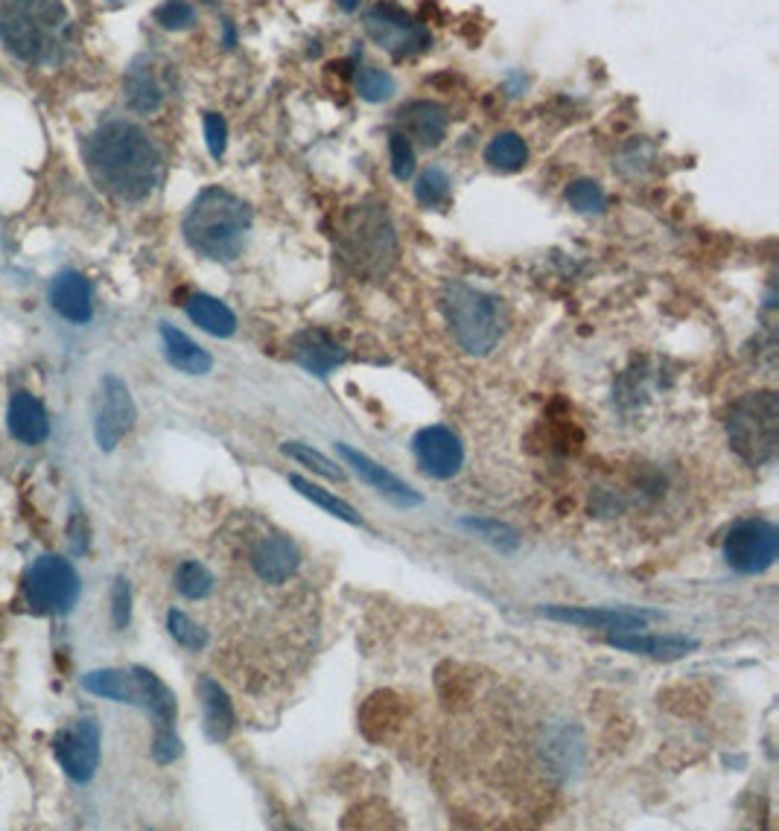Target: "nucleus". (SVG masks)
Segmentation results:
<instances>
[{"label": "nucleus", "mask_w": 779, "mask_h": 831, "mask_svg": "<svg viewBox=\"0 0 779 831\" xmlns=\"http://www.w3.org/2000/svg\"><path fill=\"white\" fill-rule=\"evenodd\" d=\"M85 164L97 188L129 205L150 199L164 176L155 141L129 120L103 123L85 143Z\"/></svg>", "instance_id": "obj_1"}, {"label": "nucleus", "mask_w": 779, "mask_h": 831, "mask_svg": "<svg viewBox=\"0 0 779 831\" xmlns=\"http://www.w3.org/2000/svg\"><path fill=\"white\" fill-rule=\"evenodd\" d=\"M62 0H0V44L29 65H59L71 50Z\"/></svg>", "instance_id": "obj_2"}, {"label": "nucleus", "mask_w": 779, "mask_h": 831, "mask_svg": "<svg viewBox=\"0 0 779 831\" xmlns=\"http://www.w3.org/2000/svg\"><path fill=\"white\" fill-rule=\"evenodd\" d=\"M252 225L254 214L248 202L226 188H205L190 202L181 234L205 260L231 263L243 254Z\"/></svg>", "instance_id": "obj_3"}, {"label": "nucleus", "mask_w": 779, "mask_h": 831, "mask_svg": "<svg viewBox=\"0 0 779 831\" xmlns=\"http://www.w3.org/2000/svg\"><path fill=\"white\" fill-rule=\"evenodd\" d=\"M442 309L452 338L470 356H488L506 333L502 301L464 281H450L444 286Z\"/></svg>", "instance_id": "obj_4"}, {"label": "nucleus", "mask_w": 779, "mask_h": 831, "mask_svg": "<svg viewBox=\"0 0 779 831\" xmlns=\"http://www.w3.org/2000/svg\"><path fill=\"white\" fill-rule=\"evenodd\" d=\"M727 438L732 452L753 468L770 464L779 444V402L774 392L748 394L732 406L727 421Z\"/></svg>", "instance_id": "obj_5"}, {"label": "nucleus", "mask_w": 779, "mask_h": 831, "mask_svg": "<svg viewBox=\"0 0 779 831\" xmlns=\"http://www.w3.org/2000/svg\"><path fill=\"white\" fill-rule=\"evenodd\" d=\"M24 592H27V604L36 613L65 616L76 608L82 584H79L74 563L59 554H44L27 570Z\"/></svg>", "instance_id": "obj_6"}, {"label": "nucleus", "mask_w": 779, "mask_h": 831, "mask_svg": "<svg viewBox=\"0 0 779 831\" xmlns=\"http://www.w3.org/2000/svg\"><path fill=\"white\" fill-rule=\"evenodd\" d=\"M342 254H345V260L357 266L359 274H380L395 263V228L385 216V207L383 210L380 207L376 210H366V207L357 210L348 234H345Z\"/></svg>", "instance_id": "obj_7"}, {"label": "nucleus", "mask_w": 779, "mask_h": 831, "mask_svg": "<svg viewBox=\"0 0 779 831\" xmlns=\"http://www.w3.org/2000/svg\"><path fill=\"white\" fill-rule=\"evenodd\" d=\"M362 27H366L368 38L374 41L376 48H383L388 56L395 59L418 56V53L432 48L430 29L392 0H380L376 7H371L366 12Z\"/></svg>", "instance_id": "obj_8"}, {"label": "nucleus", "mask_w": 779, "mask_h": 831, "mask_svg": "<svg viewBox=\"0 0 779 831\" xmlns=\"http://www.w3.org/2000/svg\"><path fill=\"white\" fill-rule=\"evenodd\" d=\"M779 528L768 520H742L724 540V561L739 575H762L777 563Z\"/></svg>", "instance_id": "obj_9"}, {"label": "nucleus", "mask_w": 779, "mask_h": 831, "mask_svg": "<svg viewBox=\"0 0 779 831\" xmlns=\"http://www.w3.org/2000/svg\"><path fill=\"white\" fill-rule=\"evenodd\" d=\"M138 421L132 392L123 383L120 376H103L100 383V397H97V418H94V438L103 452H112Z\"/></svg>", "instance_id": "obj_10"}, {"label": "nucleus", "mask_w": 779, "mask_h": 831, "mask_svg": "<svg viewBox=\"0 0 779 831\" xmlns=\"http://www.w3.org/2000/svg\"><path fill=\"white\" fill-rule=\"evenodd\" d=\"M53 753H56V762L62 765V770L74 782H91L97 767H100V727H97V720L82 718L71 724L67 729H62L53 738Z\"/></svg>", "instance_id": "obj_11"}, {"label": "nucleus", "mask_w": 779, "mask_h": 831, "mask_svg": "<svg viewBox=\"0 0 779 831\" xmlns=\"http://www.w3.org/2000/svg\"><path fill=\"white\" fill-rule=\"evenodd\" d=\"M418 468L430 478H452L464 464V444L450 426H423L412 438Z\"/></svg>", "instance_id": "obj_12"}, {"label": "nucleus", "mask_w": 779, "mask_h": 831, "mask_svg": "<svg viewBox=\"0 0 779 831\" xmlns=\"http://www.w3.org/2000/svg\"><path fill=\"white\" fill-rule=\"evenodd\" d=\"M540 616L561 622V625L592 627V630H642L648 622L660 618V613L634 608H564V604H544Z\"/></svg>", "instance_id": "obj_13"}, {"label": "nucleus", "mask_w": 779, "mask_h": 831, "mask_svg": "<svg viewBox=\"0 0 779 831\" xmlns=\"http://www.w3.org/2000/svg\"><path fill=\"white\" fill-rule=\"evenodd\" d=\"M248 566L266 587H283L298 572V546L286 534H264L248 549Z\"/></svg>", "instance_id": "obj_14"}, {"label": "nucleus", "mask_w": 779, "mask_h": 831, "mask_svg": "<svg viewBox=\"0 0 779 831\" xmlns=\"http://www.w3.org/2000/svg\"><path fill=\"white\" fill-rule=\"evenodd\" d=\"M336 452L342 458H345V464L348 468H354V473H357L366 485H371L380 496H385L388 502H395L397 508H418V504H423V496L414 490V487H409L404 482V478L397 476V473H392L388 468H383V464H376L374 458L366 456V452H359V449L348 447V444H336Z\"/></svg>", "instance_id": "obj_15"}, {"label": "nucleus", "mask_w": 779, "mask_h": 831, "mask_svg": "<svg viewBox=\"0 0 779 831\" xmlns=\"http://www.w3.org/2000/svg\"><path fill=\"white\" fill-rule=\"evenodd\" d=\"M397 126H400L397 131L406 135L412 143H421L426 150H435V146H442V141L447 138L450 112H447L442 103L414 100V103L404 105V108L397 112Z\"/></svg>", "instance_id": "obj_16"}, {"label": "nucleus", "mask_w": 779, "mask_h": 831, "mask_svg": "<svg viewBox=\"0 0 779 831\" xmlns=\"http://www.w3.org/2000/svg\"><path fill=\"white\" fill-rule=\"evenodd\" d=\"M50 304L71 324H88L94 316V286L82 271H59L50 283Z\"/></svg>", "instance_id": "obj_17"}, {"label": "nucleus", "mask_w": 779, "mask_h": 831, "mask_svg": "<svg viewBox=\"0 0 779 831\" xmlns=\"http://www.w3.org/2000/svg\"><path fill=\"white\" fill-rule=\"evenodd\" d=\"M608 644L616 651L637 656H651V660H684L686 654L698 651L695 639L686 636H657V634H639V630H616L608 636Z\"/></svg>", "instance_id": "obj_18"}, {"label": "nucleus", "mask_w": 779, "mask_h": 831, "mask_svg": "<svg viewBox=\"0 0 779 831\" xmlns=\"http://www.w3.org/2000/svg\"><path fill=\"white\" fill-rule=\"evenodd\" d=\"M292 359L316 376H328L333 368L348 359L336 338L324 330H304L301 336L292 338Z\"/></svg>", "instance_id": "obj_19"}, {"label": "nucleus", "mask_w": 779, "mask_h": 831, "mask_svg": "<svg viewBox=\"0 0 779 831\" xmlns=\"http://www.w3.org/2000/svg\"><path fill=\"white\" fill-rule=\"evenodd\" d=\"M7 426H10L12 438L27 444V447H38L44 444L50 435V421L44 402L33 397L29 392H18L10 400V411H7Z\"/></svg>", "instance_id": "obj_20"}, {"label": "nucleus", "mask_w": 779, "mask_h": 831, "mask_svg": "<svg viewBox=\"0 0 779 831\" xmlns=\"http://www.w3.org/2000/svg\"><path fill=\"white\" fill-rule=\"evenodd\" d=\"M132 677L138 682V706L150 712L155 720V732H169L176 729V694L158 674H152L143 665H135Z\"/></svg>", "instance_id": "obj_21"}, {"label": "nucleus", "mask_w": 779, "mask_h": 831, "mask_svg": "<svg viewBox=\"0 0 779 831\" xmlns=\"http://www.w3.org/2000/svg\"><path fill=\"white\" fill-rule=\"evenodd\" d=\"M199 698H202V715H205V736L216 744L228 741L237 727L234 703L228 698V691L214 677H202L199 680Z\"/></svg>", "instance_id": "obj_22"}, {"label": "nucleus", "mask_w": 779, "mask_h": 831, "mask_svg": "<svg viewBox=\"0 0 779 831\" xmlns=\"http://www.w3.org/2000/svg\"><path fill=\"white\" fill-rule=\"evenodd\" d=\"M161 342H164V356H167V362L173 365L176 371L190 376L210 374V368H214V356L207 354L202 345H196L188 333H181V330L173 328V324H161Z\"/></svg>", "instance_id": "obj_23"}, {"label": "nucleus", "mask_w": 779, "mask_h": 831, "mask_svg": "<svg viewBox=\"0 0 779 831\" xmlns=\"http://www.w3.org/2000/svg\"><path fill=\"white\" fill-rule=\"evenodd\" d=\"M123 94L129 108L138 114H155L164 105V85L152 71L150 59H138L123 79Z\"/></svg>", "instance_id": "obj_24"}, {"label": "nucleus", "mask_w": 779, "mask_h": 831, "mask_svg": "<svg viewBox=\"0 0 779 831\" xmlns=\"http://www.w3.org/2000/svg\"><path fill=\"white\" fill-rule=\"evenodd\" d=\"M188 316L190 321L202 328L205 333L216 338H231L237 333V316L234 309L222 304L214 295H205V292H196L188 298Z\"/></svg>", "instance_id": "obj_25"}, {"label": "nucleus", "mask_w": 779, "mask_h": 831, "mask_svg": "<svg viewBox=\"0 0 779 831\" xmlns=\"http://www.w3.org/2000/svg\"><path fill=\"white\" fill-rule=\"evenodd\" d=\"M82 689L105 698L114 703H132L138 706V682H135L132 672H114V668H103V672H91L82 677Z\"/></svg>", "instance_id": "obj_26"}, {"label": "nucleus", "mask_w": 779, "mask_h": 831, "mask_svg": "<svg viewBox=\"0 0 779 831\" xmlns=\"http://www.w3.org/2000/svg\"><path fill=\"white\" fill-rule=\"evenodd\" d=\"M485 164L497 172H520L528 164V143L516 131H499L485 146Z\"/></svg>", "instance_id": "obj_27"}, {"label": "nucleus", "mask_w": 779, "mask_h": 831, "mask_svg": "<svg viewBox=\"0 0 779 831\" xmlns=\"http://www.w3.org/2000/svg\"><path fill=\"white\" fill-rule=\"evenodd\" d=\"M290 485L298 490L304 499H310L312 504H319V508H324L328 514H333L336 520H342V523H348V525H362V516L354 511V504H348L345 499H339L336 494H330V490H324V487L319 485H312L310 478H304L298 476V473H292L290 476Z\"/></svg>", "instance_id": "obj_28"}, {"label": "nucleus", "mask_w": 779, "mask_h": 831, "mask_svg": "<svg viewBox=\"0 0 779 831\" xmlns=\"http://www.w3.org/2000/svg\"><path fill=\"white\" fill-rule=\"evenodd\" d=\"M452 181L442 167H426L414 181V199L426 210H444L450 205Z\"/></svg>", "instance_id": "obj_29"}, {"label": "nucleus", "mask_w": 779, "mask_h": 831, "mask_svg": "<svg viewBox=\"0 0 779 831\" xmlns=\"http://www.w3.org/2000/svg\"><path fill=\"white\" fill-rule=\"evenodd\" d=\"M281 449H283V456L295 458L301 468H310L312 473H319L321 478H330V482H345V470L339 468L336 461H330L324 452L312 449L310 444H301V440H286Z\"/></svg>", "instance_id": "obj_30"}, {"label": "nucleus", "mask_w": 779, "mask_h": 831, "mask_svg": "<svg viewBox=\"0 0 779 831\" xmlns=\"http://www.w3.org/2000/svg\"><path fill=\"white\" fill-rule=\"evenodd\" d=\"M354 88L366 103H388L397 94L395 76L380 67H359V74L354 76Z\"/></svg>", "instance_id": "obj_31"}, {"label": "nucleus", "mask_w": 779, "mask_h": 831, "mask_svg": "<svg viewBox=\"0 0 779 831\" xmlns=\"http://www.w3.org/2000/svg\"><path fill=\"white\" fill-rule=\"evenodd\" d=\"M176 589H179L181 596L190 598V601H202L214 592V575L207 570L205 563L199 561H184L179 563V570H176V578H173Z\"/></svg>", "instance_id": "obj_32"}, {"label": "nucleus", "mask_w": 779, "mask_h": 831, "mask_svg": "<svg viewBox=\"0 0 779 831\" xmlns=\"http://www.w3.org/2000/svg\"><path fill=\"white\" fill-rule=\"evenodd\" d=\"M566 202L573 210L584 216H599L604 214V207H608V193L601 188L599 181H592V178H578L573 181L570 188H566Z\"/></svg>", "instance_id": "obj_33"}, {"label": "nucleus", "mask_w": 779, "mask_h": 831, "mask_svg": "<svg viewBox=\"0 0 779 831\" xmlns=\"http://www.w3.org/2000/svg\"><path fill=\"white\" fill-rule=\"evenodd\" d=\"M167 630L169 636L181 644V648H188V651H205L207 648V630L202 625H196L188 613H181V610H169L167 613Z\"/></svg>", "instance_id": "obj_34"}, {"label": "nucleus", "mask_w": 779, "mask_h": 831, "mask_svg": "<svg viewBox=\"0 0 779 831\" xmlns=\"http://www.w3.org/2000/svg\"><path fill=\"white\" fill-rule=\"evenodd\" d=\"M461 525L470 528V532H476L480 537H485L488 542H494L499 551H514L516 546H520V537H516L514 528L506 523H497V520H473V516H464Z\"/></svg>", "instance_id": "obj_35"}, {"label": "nucleus", "mask_w": 779, "mask_h": 831, "mask_svg": "<svg viewBox=\"0 0 779 831\" xmlns=\"http://www.w3.org/2000/svg\"><path fill=\"white\" fill-rule=\"evenodd\" d=\"M388 158H392V176L397 181H409L414 176V164H418L414 161V146L400 131L388 135Z\"/></svg>", "instance_id": "obj_36"}, {"label": "nucleus", "mask_w": 779, "mask_h": 831, "mask_svg": "<svg viewBox=\"0 0 779 831\" xmlns=\"http://www.w3.org/2000/svg\"><path fill=\"white\" fill-rule=\"evenodd\" d=\"M155 21L164 29L179 33V29H188L196 24V10L190 7L188 0H167V3H161L158 10H155Z\"/></svg>", "instance_id": "obj_37"}, {"label": "nucleus", "mask_w": 779, "mask_h": 831, "mask_svg": "<svg viewBox=\"0 0 779 831\" xmlns=\"http://www.w3.org/2000/svg\"><path fill=\"white\" fill-rule=\"evenodd\" d=\"M112 618H114V625L120 627V630L123 627H129V622H132V587H129V580L126 578L114 580Z\"/></svg>", "instance_id": "obj_38"}, {"label": "nucleus", "mask_w": 779, "mask_h": 831, "mask_svg": "<svg viewBox=\"0 0 779 831\" xmlns=\"http://www.w3.org/2000/svg\"><path fill=\"white\" fill-rule=\"evenodd\" d=\"M205 141H207V152H210L216 161L226 155L228 150L226 117H219V114H205Z\"/></svg>", "instance_id": "obj_39"}, {"label": "nucleus", "mask_w": 779, "mask_h": 831, "mask_svg": "<svg viewBox=\"0 0 779 831\" xmlns=\"http://www.w3.org/2000/svg\"><path fill=\"white\" fill-rule=\"evenodd\" d=\"M67 534H71L74 551L85 554V549H88V523H85V516L79 511L74 514V523L67 525Z\"/></svg>", "instance_id": "obj_40"}, {"label": "nucleus", "mask_w": 779, "mask_h": 831, "mask_svg": "<svg viewBox=\"0 0 779 831\" xmlns=\"http://www.w3.org/2000/svg\"><path fill=\"white\" fill-rule=\"evenodd\" d=\"M359 3H362V0H336V7L345 12V15H354V12L359 10Z\"/></svg>", "instance_id": "obj_41"}, {"label": "nucleus", "mask_w": 779, "mask_h": 831, "mask_svg": "<svg viewBox=\"0 0 779 831\" xmlns=\"http://www.w3.org/2000/svg\"><path fill=\"white\" fill-rule=\"evenodd\" d=\"M226 48H234V27L226 24Z\"/></svg>", "instance_id": "obj_42"}, {"label": "nucleus", "mask_w": 779, "mask_h": 831, "mask_svg": "<svg viewBox=\"0 0 779 831\" xmlns=\"http://www.w3.org/2000/svg\"><path fill=\"white\" fill-rule=\"evenodd\" d=\"M112 3H123V0H112Z\"/></svg>", "instance_id": "obj_43"}]
</instances>
